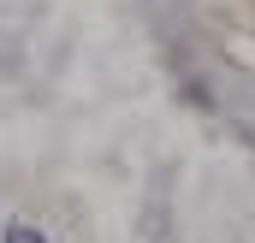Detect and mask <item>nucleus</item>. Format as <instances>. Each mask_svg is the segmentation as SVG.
I'll return each instance as SVG.
<instances>
[{
  "instance_id": "obj_1",
  "label": "nucleus",
  "mask_w": 255,
  "mask_h": 243,
  "mask_svg": "<svg viewBox=\"0 0 255 243\" xmlns=\"http://www.w3.org/2000/svg\"><path fill=\"white\" fill-rule=\"evenodd\" d=\"M6 243H48V238H42L36 226H12V232H6Z\"/></svg>"
}]
</instances>
